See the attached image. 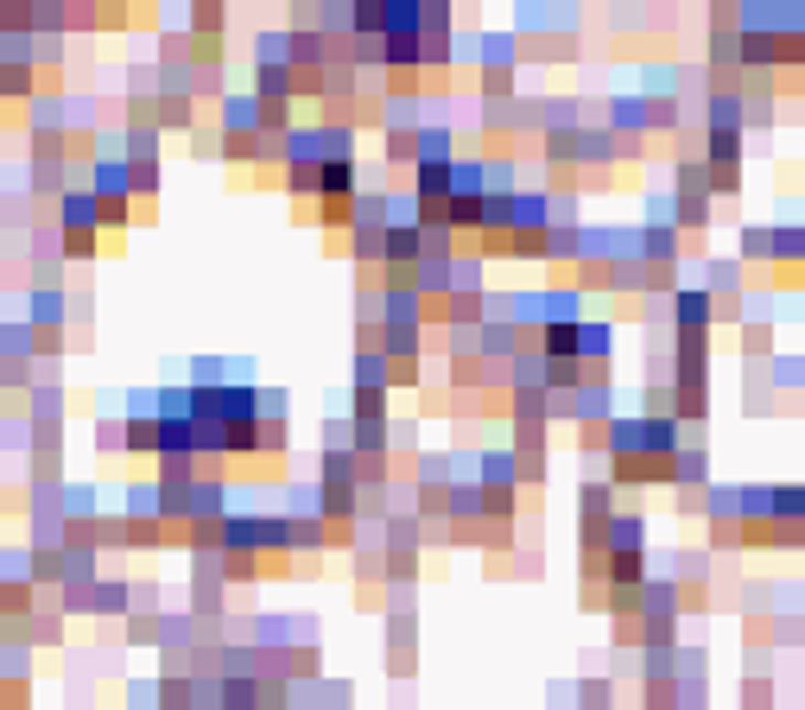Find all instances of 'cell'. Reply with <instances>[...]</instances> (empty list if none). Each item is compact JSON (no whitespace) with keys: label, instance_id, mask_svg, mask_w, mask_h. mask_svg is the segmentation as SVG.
<instances>
[{"label":"cell","instance_id":"7a4b0ae2","mask_svg":"<svg viewBox=\"0 0 805 710\" xmlns=\"http://www.w3.org/2000/svg\"><path fill=\"white\" fill-rule=\"evenodd\" d=\"M710 304H717L710 299V286L705 292H679V299H673V324L679 330H710Z\"/></svg>","mask_w":805,"mask_h":710},{"label":"cell","instance_id":"3957f363","mask_svg":"<svg viewBox=\"0 0 805 710\" xmlns=\"http://www.w3.org/2000/svg\"><path fill=\"white\" fill-rule=\"evenodd\" d=\"M742 260H774V228H742Z\"/></svg>","mask_w":805,"mask_h":710},{"label":"cell","instance_id":"6da1fadb","mask_svg":"<svg viewBox=\"0 0 805 710\" xmlns=\"http://www.w3.org/2000/svg\"><path fill=\"white\" fill-rule=\"evenodd\" d=\"M318 197H343L355 203L362 197V178H355V159H324V191Z\"/></svg>","mask_w":805,"mask_h":710},{"label":"cell","instance_id":"277c9868","mask_svg":"<svg viewBox=\"0 0 805 710\" xmlns=\"http://www.w3.org/2000/svg\"><path fill=\"white\" fill-rule=\"evenodd\" d=\"M457 7H470V13H476V7H482V0H457Z\"/></svg>","mask_w":805,"mask_h":710}]
</instances>
